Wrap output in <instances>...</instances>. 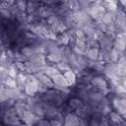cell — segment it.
<instances>
[{"label": "cell", "instance_id": "1", "mask_svg": "<svg viewBox=\"0 0 126 126\" xmlns=\"http://www.w3.org/2000/svg\"><path fill=\"white\" fill-rule=\"evenodd\" d=\"M69 94H70V90L58 91V90L52 88V89L46 90L45 92H43L42 94H40L38 95L42 101L47 102L49 104H52L54 106L60 107L64 104V102L69 97Z\"/></svg>", "mask_w": 126, "mask_h": 126}, {"label": "cell", "instance_id": "2", "mask_svg": "<svg viewBox=\"0 0 126 126\" xmlns=\"http://www.w3.org/2000/svg\"><path fill=\"white\" fill-rule=\"evenodd\" d=\"M0 119L4 126H17L21 123V120L13 107L0 111Z\"/></svg>", "mask_w": 126, "mask_h": 126}, {"label": "cell", "instance_id": "3", "mask_svg": "<svg viewBox=\"0 0 126 126\" xmlns=\"http://www.w3.org/2000/svg\"><path fill=\"white\" fill-rule=\"evenodd\" d=\"M105 13L104 7L101 5V1H92V4L88 10V14L94 21H99Z\"/></svg>", "mask_w": 126, "mask_h": 126}, {"label": "cell", "instance_id": "4", "mask_svg": "<svg viewBox=\"0 0 126 126\" xmlns=\"http://www.w3.org/2000/svg\"><path fill=\"white\" fill-rule=\"evenodd\" d=\"M111 106L114 109V111L118 112L123 118H125V113H126V99H125V97H120V96L114 95L111 98Z\"/></svg>", "mask_w": 126, "mask_h": 126}, {"label": "cell", "instance_id": "5", "mask_svg": "<svg viewBox=\"0 0 126 126\" xmlns=\"http://www.w3.org/2000/svg\"><path fill=\"white\" fill-rule=\"evenodd\" d=\"M46 60L48 62L54 64V65L65 60V58H64V46H58L56 49L49 52L46 55Z\"/></svg>", "mask_w": 126, "mask_h": 126}, {"label": "cell", "instance_id": "6", "mask_svg": "<svg viewBox=\"0 0 126 126\" xmlns=\"http://www.w3.org/2000/svg\"><path fill=\"white\" fill-rule=\"evenodd\" d=\"M90 86L95 90L99 91H108V85L106 79L101 75H94L90 83ZM109 92V91H108Z\"/></svg>", "mask_w": 126, "mask_h": 126}, {"label": "cell", "instance_id": "7", "mask_svg": "<svg viewBox=\"0 0 126 126\" xmlns=\"http://www.w3.org/2000/svg\"><path fill=\"white\" fill-rule=\"evenodd\" d=\"M102 73L106 80H112L117 78V65L116 63H106L103 66Z\"/></svg>", "mask_w": 126, "mask_h": 126}, {"label": "cell", "instance_id": "8", "mask_svg": "<svg viewBox=\"0 0 126 126\" xmlns=\"http://www.w3.org/2000/svg\"><path fill=\"white\" fill-rule=\"evenodd\" d=\"M125 45H126V34L125 32H120L117 33L113 39V46L115 50L119 52H124L125 50Z\"/></svg>", "mask_w": 126, "mask_h": 126}, {"label": "cell", "instance_id": "9", "mask_svg": "<svg viewBox=\"0 0 126 126\" xmlns=\"http://www.w3.org/2000/svg\"><path fill=\"white\" fill-rule=\"evenodd\" d=\"M97 42H98V48L99 50H106L109 51L112 49L113 46V39L106 36L105 34H100L97 37Z\"/></svg>", "mask_w": 126, "mask_h": 126}, {"label": "cell", "instance_id": "10", "mask_svg": "<svg viewBox=\"0 0 126 126\" xmlns=\"http://www.w3.org/2000/svg\"><path fill=\"white\" fill-rule=\"evenodd\" d=\"M19 118H20L21 122H23L24 124H27L30 126H34L38 117H36V115L29 109V110L23 112L21 115H19Z\"/></svg>", "mask_w": 126, "mask_h": 126}, {"label": "cell", "instance_id": "11", "mask_svg": "<svg viewBox=\"0 0 126 126\" xmlns=\"http://www.w3.org/2000/svg\"><path fill=\"white\" fill-rule=\"evenodd\" d=\"M80 118L74 112H68L64 115L63 126H79Z\"/></svg>", "mask_w": 126, "mask_h": 126}, {"label": "cell", "instance_id": "12", "mask_svg": "<svg viewBox=\"0 0 126 126\" xmlns=\"http://www.w3.org/2000/svg\"><path fill=\"white\" fill-rule=\"evenodd\" d=\"M62 75H63V78H64L65 82L67 83L68 87H72V86L76 85V83H77V78H78V77H77V74H76L72 69L65 71L64 73H62Z\"/></svg>", "mask_w": 126, "mask_h": 126}, {"label": "cell", "instance_id": "13", "mask_svg": "<svg viewBox=\"0 0 126 126\" xmlns=\"http://www.w3.org/2000/svg\"><path fill=\"white\" fill-rule=\"evenodd\" d=\"M84 102L83 100H81L79 97L77 96H73V97H70L68 99V102H67V107L69 108V110H78L80 109L82 106H84Z\"/></svg>", "mask_w": 126, "mask_h": 126}, {"label": "cell", "instance_id": "14", "mask_svg": "<svg viewBox=\"0 0 126 126\" xmlns=\"http://www.w3.org/2000/svg\"><path fill=\"white\" fill-rule=\"evenodd\" d=\"M98 54H99V49L98 48L87 47V49L84 53V56L89 61H96L98 59Z\"/></svg>", "mask_w": 126, "mask_h": 126}, {"label": "cell", "instance_id": "15", "mask_svg": "<svg viewBox=\"0 0 126 126\" xmlns=\"http://www.w3.org/2000/svg\"><path fill=\"white\" fill-rule=\"evenodd\" d=\"M107 118L111 124H121L124 122V118L116 111L110 110L107 114Z\"/></svg>", "mask_w": 126, "mask_h": 126}, {"label": "cell", "instance_id": "16", "mask_svg": "<svg viewBox=\"0 0 126 126\" xmlns=\"http://www.w3.org/2000/svg\"><path fill=\"white\" fill-rule=\"evenodd\" d=\"M43 73H44L47 77H49L50 79H52L54 76L60 74V71L57 69V67H56L54 64H47V63H46L45 67L43 68Z\"/></svg>", "mask_w": 126, "mask_h": 126}, {"label": "cell", "instance_id": "17", "mask_svg": "<svg viewBox=\"0 0 126 126\" xmlns=\"http://www.w3.org/2000/svg\"><path fill=\"white\" fill-rule=\"evenodd\" d=\"M13 108H14V110L16 111V113L18 114V116L21 115L23 112L29 110V106H28V104H27L24 100H16V101L14 102Z\"/></svg>", "mask_w": 126, "mask_h": 126}, {"label": "cell", "instance_id": "18", "mask_svg": "<svg viewBox=\"0 0 126 126\" xmlns=\"http://www.w3.org/2000/svg\"><path fill=\"white\" fill-rule=\"evenodd\" d=\"M40 4H41V2H38V1H28L27 9H26L27 14H35L37 9L39 8Z\"/></svg>", "mask_w": 126, "mask_h": 126}, {"label": "cell", "instance_id": "19", "mask_svg": "<svg viewBox=\"0 0 126 126\" xmlns=\"http://www.w3.org/2000/svg\"><path fill=\"white\" fill-rule=\"evenodd\" d=\"M55 66H56V67H57V69L60 71V73H64L65 71H67V70H70V69H71L70 65H69V64H68V62H67V61H65V60H63V61H61V62H59V63L55 64Z\"/></svg>", "mask_w": 126, "mask_h": 126}, {"label": "cell", "instance_id": "20", "mask_svg": "<svg viewBox=\"0 0 126 126\" xmlns=\"http://www.w3.org/2000/svg\"><path fill=\"white\" fill-rule=\"evenodd\" d=\"M117 65V76L125 77L126 74V63H116Z\"/></svg>", "mask_w": 126, "mask_h": 126}, {"label": "cell", "instance_id": "21", "mask_svg": "<svg viewBox=\"0 0 126 126\" xmlns=\"http://www.w3.org/2000/svg\"><path fill=\"white\" fill-rule=\"evenodd\" d=\"M9 78V75H8V72H7V69L3 68V67H0V83L4 84V82Z\"/></svg>", "mask_w": 126, "mask_h": 126}, {"label": "cell", "instance_id": "22", "mask_svg": "<svg viewBox=\"0 0 126 126\" xmlns=\"http://www.w3.org/2000/svg\"><path fill=\"white\" fill-rule=\"evenodd\" d=\"M15 4L17 6V8L19 9L20 12L22 13H25L26 12V9H27V1H15Z\"/></svg>", "mask_w": 126, "mask_h": 126}, {"label": "cell", "instance_id": "23", "mask_svg": "<svg viewBox=\"0 0 126 126\" xmlns=\"http://www.w3.org/2000/svg\"><path fill=\"white\" fill-rule=\"evenodd\" d=\"M4 86H5V88H9V89H14V88H16V81H15V79H13V78H8L5 82H4V84H3Z\"/></svg>", "mask_w": 126, "mask_h": 126}, {"label": "cell", "instance_id": "24", "mask_svg": "<svg viewBox=\"0 0 126 126\" xmlns=\"http://www.w3.org/2000/svg\"><path fill=\"white\" fill-rule=\"evenodd\" d=\"M34 126H50V120L46 118H37Z\"/></svg>", "mask_w": 126, "mask_h": 126}, {"label": "cell", "instance_id": "25", "mask_svg": "<svg viewBox=\"0 0 126 126\" xmlns=\"http://www.w3.org/2000/svg\"><path fill=\"white\" fill-rule=\"evenodd\" d=\"M5 89H6V88H5V86H4L2 83H0V96H1V95L4 94Z\"/></svg>", "mask_w": 126, "mask_h": 126}, {"label": "cell", "instance_id": "26", "mask_svg": "<svg viewBox=\"0 0 126 126\" xmlns=\"http://www.w3.org/2000/svg\"><path fill=\"white\" fill-rule=\"evenodd\" d=\"M17 126H30V125H27V124H24V123H23V124H21V123H20V124H19V125H17Z\"/></svg>", "mask_w": 126, "mask_h": 126}]
</instances>
